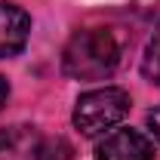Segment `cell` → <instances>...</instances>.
<instances>
[{"label":"cell","mask_w":160,"mask_h":160,"mask_svg":"<svg viewBox=\"0 0 160 160\" xmlns=\"http://www.w3.org/2000/svg\"><path fill=\"white\" fill-rule=\"evenodd\" d=\"M31 34V16L16 3H0V59L19 56Z\"/></svg>","instance_id":"4"},{"label":"cell","mask_w":160,"mask_h":160,"mask_svg":"<svg viewBox=\"0 0 160 160\" xmlns=\"http://www.w3.org/2000/svg\"><path fill=\"white\" fill-rule=\"evenodd\" d=\"M6 99H9V83H6V80L0 77V108L6 105Z\"/></svg>","instance_id":"9"},{"label":"cell","mask_w":160,"mask_h":160,"mask_svg":"<svg viewBox=\"0 0 160 160\" xmlns=\"http://www.w3.org/2000/svg\"><path fill=\"white\" fill-rule=\"evenodd\" d=\"M96 160H157V151L139 129H114L96 145Z\"/></svg>","instance_id":"3"},{"label":"cell","mask_w":160,"mask_h":160,"mask_svg":"<svg viewBox=\"0 0 160 160\" xmlns=\"http://www.w3.org/2000/svg\"><path fill=\"white\" fill-rule=\"evenodd\" d=\"M120 65V43L108 28H83L62 49V71L71 80H105Z\"/></svg>","instance_id":"1"},{"label":"cell","mask_w":160,"mask_h":160,"mask_svg":"<svg viewBox=\"0 0 160 160\" xmlns=\"http://www.w3.org/2000/svg\"><path fill=\"white\" fill-rule=\"evenodd\" d=\"M148 129L154 132V139L160 142V105L154 108V111H148Z\"/></svg>","instance_id":"8"},{"label":"cell","mask_w":160,"mask_h":160,"mask_svg":"<svg viewBox=\"0 0 160 160\" xmlns=\"http://www.w3.org/2000/svg\"><path fill=\"white\" fill-rule=\"evenodd\" d=\"M31 154H34V160H74V145L62 136H56V139L37 142Z\"/></svg>","instance_id":"6"},{"label":"cell","mask_w":160,"mask_h":160,"mask_svg":"<svg viewBox=\"0 0 160 160\" xmlns=\"http://www.w3.org/2000/svg\"><path fill=\"white\" fill-rule=\"evenodd\" d=\"M22 148L34 151V126H3L0 129V154H12Z\"/></svg>","instance_id":"5"},{"label":"cell","mask_w":160,"mask_h":160,"mask_svg":"<svg viewBox=\"0 0 160 160\" xmlns=\"http://www.w3.org/2000/svg\"><path fill=\"white\" fill-rule=\"evenodd\" d=\"M129 114V92L120 86H105L83 92L74 105V126L83 136L96 139L105 129H114L120 120Z\"/></svg>","instance_id":"2"},{"label":"cell","mask_w":160,"mask_h":160,"mask_svg":"<svg viewBox=\"0 0 160 160\" xmlns=\"http://www.w3.org/2000/svg\"><path fill=\"white\" fill-rule=\"evenodd\" d=\"M142 74H145V80H151V83H157V86H160V25L154 28V34H151L148 46H145V56H142Z\"/></svg>","instance_id":"7"}]
</instances>
